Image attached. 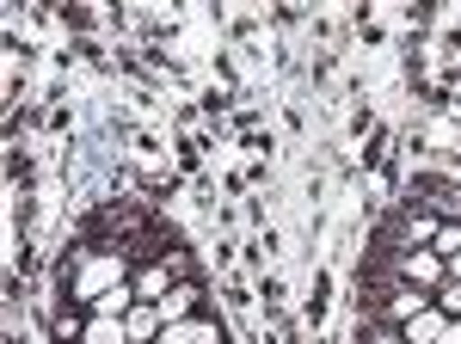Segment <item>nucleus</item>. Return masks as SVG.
Masks as SVG:
<instances>
[{
	"label": "nucleus",
	"mask_w": 461,
	"mask_h": 344,
	"mask_svg": "<svg viewBox=\"0 0 461 344\" xmlns=\"http://www.w3.org/2000/svg\"><path fill=\"white\" fill-rule=\"evenodd\" d=\"M136 276V258H130V246H93L86 258H80V271H74V302L80 308H93L105 289H117V283H130Z\"/></svg>",
	"instance_id": "nucleus-1"
},
{
	"label": "nucleus",
	"mask_w": 461,
	"mask_h": 344,
	"mask_svg": "<svg viewBox=\"0 0 461 344\" xmlns=\"http://www.w3.org/2000/svg\"><path fill=\"white\" fill-rule=\"evenodd\" d=\"M388 265H393L400 276H406L412 289H425V295H437V289L449 283V265H443V258H437L430 246H419V252H400V246H393V252H388Z\"/></svg>",
	"instance_id": "nucleus-2"
},
{
	"label": "nucleus",
	"mask_w": 461,
	"mask_h": 344,
	"mask_svg": "<svg viewBox=\"0 0 461 344\" xmlns=\"http://www.w3.org/2000/svg\"><path fill=\"white\" fill-rule=\"evenodd\" d=\"M136 295L142 302H167V289L173 283H185V252H167V258H154V265H136Z\"/></svg>",
	"instance_id": "nucleus-3"
},
{
	"label": "nucleus",
	"mask_w": 461,
	"mask_h": 344,
	"mask_svg": "<svg viewBox=\"0 0 461 344\" xmlns=\"http://www.w3.org/2000/svg\"><path fill=\"white\" fill-rule=\"evenodd\" d=\"M430 302H437V295H425V289H412V283H400L393 295H382V302L369 308V320H388V326H406V320H412V313H425Z\"/></svg>",
	"instance_id": "nucleus-4"
},
{
	"label": "nucleus",
	"mask_w": 461,
	"mask_h": 344,
	"mask_svg": "<svg viewBox=\"0 0 461 344\" xmlns=\"http://www.w3.org/2000/svg\"><path fill=\"white\" fill-rule=\"evenodd\" d=\"M437 228H443L437 209H406V215L393 222V240H400V252H419V246L437 240Z\"/></svg>",
	"instance_id": "nucleus-5"
},
{
	"label": "nucleus",
	"mask_w": 461,
	"mask_h": 344,
	"mask_svg": "<svg viewBox=\"0 0 461 344\" xmlns=\"http://www.w3.org/2000/svg\"><path fill=\"white\" fill-rule=\"evenodd\" d=\"M197 302H203V289L185 276V283H173V289H167V302H154V308H160V320L173 326V320H197Z\"/></svg>",
	"instance_id": "nucleus-6"
},
{
	"label": "nucleus",
	"mask_w": 461,
	"mask_h": 344,
	"mask_svg": "<svg viewBox=\"0 0 461 344\" xmlns=\"http://www.w3.org/2000/svg\"><path fill=\"white\" fill-rule=\"evenodd\" d=\"M443 326H449V313L430 302L425 313H412V320L400 326V339H406V344H437V339H443Z\"/></svg>",
	"instance_id": "nucleus-7"
},
{
	"label": "nucleus",
	"mask_w": 461,
	"mask_h": 344,
	"mask_svg": "<svg viewBox=\"0 0 461 344\" xmlns=\"http://www.w3.org/2000/svg\"><path fill=\"white\" fill-rule=\"evenodd\" d=\"M123 326H130V344H154L160 332H167V320H160L154 302H136V308L123 313Z\"/></svg>",
	"instance_id": "nucleus-8"
},
{
	"label": "nucleus",
	"mask_w": 461,
	"mask_h": 344,
	"mask_svg": "<svg viewBox=\"0 0 461 344\" xmlns=\"http://www.w3.org/2000/svg\"><path fill=\"white\" fill-rule=\"evenodd\" d=\"M136 302H142V295H136V283H117V289H105V295H99L86 313H99V320H123Z\"/></svg>",
	"instance_id": "nucleus-9"
},
{
	"label": "nucleus",
	"mask_w": 461,
	"mask_h": 344,
	"mask_svg": "<svg viewBox=\"0 0 461 344\" xmlns=\"http://www.w3.org/2000/svg\"><path fill=\"white\" fill-rule=\"evenodd\" d=\"M80 344H130V326L123 320H86V332H80Z\"/></svg>",
	"instance_id": "nucleus-10"
},
{
	"label": "nucleus",
	"mask_w": 461,
	"mask_h": 344,
	"mask_svg": "<svg viewBox=\"0 0 461 344\" xmlns=\"http://www.w3.org/2000/svg\"><path fill=\"white\" fill-rule=\"evenodd\" d=\"M86 320H93L86 308H62V313H56V344H80V332H86Z\"/></svg>",
	"instance_id": "nucleus-11"
},
{
	"label": "nucleus",
	"mask_w": 461,
	"mask_h": 344,
	"mask_svg": "<svg viewBox=\"0 0 461 344\" xmlns=\"http://www.w3.org/2000/svg\"><path fill=\"white\" fill-rule=\"evenodd\" d=\"M430 252H437V258H456V252H461V228H456V222H443V228H437Z\"/></svg>",
	"instance_id": "nucleus-12"
},
{
	"label": "nucleus",
	"mask_w": 461,
	"mask_h": 344,
	"mask_svg": "<svg viewBox=\"0 0 461 344\" xmlns=\"http://www.w3.org/2000/svg\"><path fill=\"white\" fill-rule=\"evenodd\" d=\"M437 308L449 313V320H461V276H449V283L437 289Z\"/></svg>",
	"instance_id": "nucleus-13"
},
{
	"label": "nucleus",
	"mask_w": 461,
	"mask_h": 344,
	"mask_svg": "<svg viewBox=\"0 0 461 344\" xmlns=\"http://www.w3.org/2000/svg\"><path fill=\"white\" fill-rule=\"evenodd\" d=\"M160 344H197V320H173V326L160 332Z\"/></svg>",
	"instance_id": "nucleus-14"
},
{
	"label": "nucleus",
	"mask_w": 461,
	"mask_h": 344,
	"mask_svg": "<svg viewBox=\"0 0 461 344\" xmlns=\"http://www.w3.org/2000/svg\"><path fill=\"white\" fill-rule=\"evenodd\" d=\"M437 344H461V320H449V326H443V339Z\"/></svg>",
	"instance_id": "nucleus-15"
},
{
	"label": "nucleus",
	"mask_w": 461,
	"mask_h": 344,
	"mask_svg": "<svg viewBox=\"0 0 461 344\" xmlns=\"http://www.w3.org/2000/svg\"><path fill=\"white\" fill-rule=\"evenodd\" d=\"M443 265H449V276H461V252H456V258H443Z\"/></svg>",
	"instance_id": "nucleus-16"
},
{
	"label": "nucleus",
	"mask_w": 461,
	"mask_h": 344,
	"mask_svg": "<svg viewBox=\"0 0 461 344\" xmlns=\"http://www.w3.org/2000/svg\"><path fill=\"white\" fill-rule=\"evenodd\" d=\"M154 344H160V339H154Z\"/></svg>",
	"instance_id": "nucleus-17"
}]
</instances>
